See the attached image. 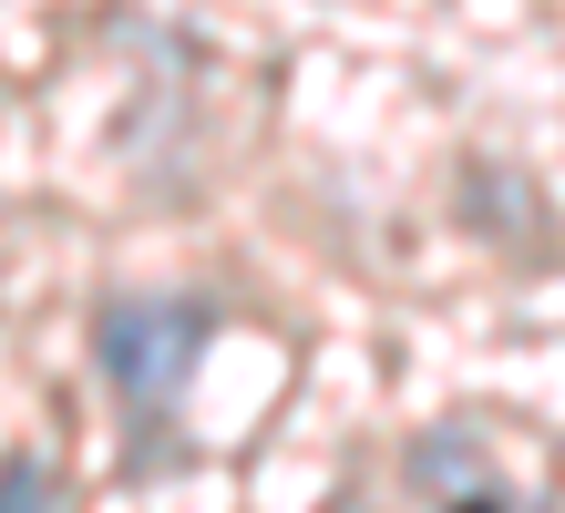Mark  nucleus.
Masks as SVG:
<instances>
[{
	"mask_svg": "<svg viewBox=\"0 0 565 513\" xmlns=\"http://www.w3.org/2000/svg\"><path fill=\"white\" fill-rule=\"evenodd\" d=\"M206 339H216L206 298H104L93 308V370L114 381V400L135 410V421H164V410L185 400Z\"/></svg>",
	"mask_w": 565,
	"mask_h": 513,
	"instance_id": "nucleus-1",
	"label": "nucleus"
},
{
	"mask_svg": "<svg viewBox=\"0 0 565 513\" xmlns=\"http://www.w3.org/2000/svg\"><path fill=\"white\" fill-rule=\"evenodd\" d=\"M412 483H443V493H462V503H504L493 462L462 452V431H431V441H422V452H412Z\"/></svg>",
	"mask_w": 565,
	"mask_h": 513,
	"instance_id": "nucleus-2",
	"label": "nucleus"
},
{
	"mask_svg": "<svg viewBox=\"0 0 565 513\" xmlns=\"http://www.w3.org/2000/svg\"><path fill=\"white\" fill-rule=\"evenodd\" d=\"M62 483H52V462L42 452H11V462H0V503H52Z\"/></svg>",
	"mask_w": 565,
	"mask_h": 513,
	"instance_id": "nucleus-3",
	"label": "nucleus"
}]
</instances>
